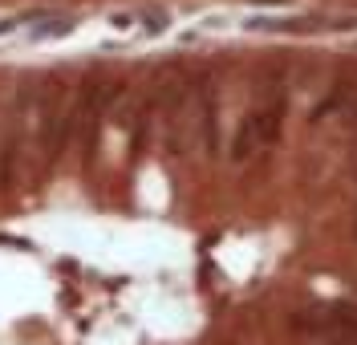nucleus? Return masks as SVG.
I'll list each match as a JSON object with an SVG mask.
<instances>
[{
	"label": "nucleus",
	"mask_w": 357,
	"mask_h": 345,
	"mask_svg": "<svg viewBox=\"0 0 357 345\" xmlns=\"http://www.w3.org/2000/svg\"><path fill=\"white\" fill-rule=\"evenodd\" d=\"M284 118H289L284 98H268L260 106H252L231 135V162H252L256 155L272 151L284 135Z\"/></svg>",
	"instance_id": "obj_2"
},
{
	"label": "nucleus",
	"mask_w": 357,
	"mask_h": 345,
	"mask_svg": "<svg viewBox=\"0 0 357 345\" xmlns=\"http://www.w3.org/2000/svg\"><path fill=\"white\" fill-rule=\"evenodd\" d=\"M33 118H37V90L17 93V102L8 106L4 130H0V191H17L29 175L33 162Z\"/></svg>",
	"instance_id": "obj_1"
}]
</instances>
